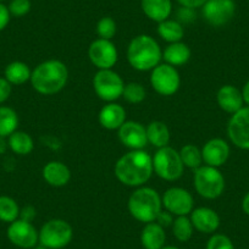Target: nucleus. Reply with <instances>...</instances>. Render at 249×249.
Returning a JSON list of instances; mask_svg holds the SVG:
<instances>
[{
  "mask_svg": "<svg viewBox=\"0 0 249 249\" xmlns=\"http://www.w3.org/2000/svg\"><path fill=\"white\" fill-rule=\"evenodd\" d=\"M227 135L232 144L243 150H249V107L232 114L227 124Z\"/></svg>",
  "mask_w": 249,
  "mask_h": 249,
  "instance_id": "nucleus-12",
  "label": "nucleus"
},
{
  "mask_svg": "<svg viewBox=\"0 0 249 249\" xmlns=\"http://www.w3.org/2000/svg\"><path fill=\"white\" fill-rule=\"evenodd\" d=\"M155 222L161 225L162 227L171 226L172 222H174V215H172L171 213L167 212V210H161V212L159 213V215L157 216Z\"/></svg>",
  "mask_w": 249,
  "mask_h": 249,
  "instance_id": "nucleus-39",
  "label": "nucleus"
},
{
  "mask_svg": "<svg viewBox=\"0 0 249 249\" xmlns=\"http://www.w3.org/2000/svg\"><path fill=\"white\" fill-rule=\"evenodd\" d=\"M8 238L14 246L22 249H33L39 242V232L32 222L18 219L8 227Z\"/></svg>",
  "mask_w": 249,
  "mask_h": 249,
  "instance_id": "nucleus-13",
  "label": "nucleus"
},
{
  "mask_svg": "<svg viewBox=\"0 0 249 249\" xmlns=\"http://www.w3.org/2000/svg\"><path fill=\"white\" fill-rule=\"evenodd\" d=\"M88 56L99 70H110L117 62V49L111 40L98 38L90 43Z\"/></svg>",
  "mask_w": 249,
  "mask_h": 249,
  "instance_id": "nucleus-14",
  "label": "nucleus"
},
{
  "mask_svg": "<svg viewBox=\"0 0 249 249\" xmlns=\"http://www.w3.org/2000/svg\"><path fill=\"white\" fill-rule=\"evenodd\" d=\"M9 147L8 141L5 140V137H0V154H4L6 152Z\"/></svg>",
  "mask_w": 249,
  "mask_h": 249,
  "instance_id": "nucleus-44",
  "label": "nucleus"
},
{
  "mask_svg": "<svg viewBox=\"0 0 249 249\" xmlns=\"http://www.w3.org/2000/svg\"><path fill=\"white\" fill-rule=\"evenodd\" d=\"M242 209L247 215H249V192L244 196L243 200H242Z\"/></svg>",
  "mask_w": 249,
  "mask_h": 249,
  "instance_id": "nucleus-43",
  "label": "nucleus"
},
{
  "mask_svg": "<svg viewBox=\"0 0 249 249\" xmlns=\"http://www.w3.org/2000/svg\"><path fill=\"white\" fill-rule=\"evenodd\" d=\"M190 219L193 227L203 233H214L220 226V216L217 213L207 207L193 209Z\"/></svg>",
  "mask_w": 249,
  "mask_h": 249,
  "instance_id": "nucleus-17",
  "label": "nucleus"
},
{
  "mask_svg": "<svg viewBox=\"0 0 249 249\" xmlns=\"http://www.w3.org/2000/svg\"><path fill=\"white\" fill-rule=\"evenodd\" d=\"M195 188L200 197L205 199H216L225 191V177L217 167L202 165L193 177Z\"/></svg>",
  "mask_w": 249,
  "mask_h": 249,
  "instance_id": "nucleus-5",
  "label": "nucleus"
},
{
  "mask_svg": "<svg viewBox=\"0 0 249 249\" xmlns=\"http://www.w3.org/2000/svg\"><path fill=\"white\" fill-rule=\"evenodd\" d=\"M204 20L214 27L227 25L236 14L234 0H208L202 6Z\"/></svg>",
  "mask_w": 249,
  "mask_h": 249,
  "instance_id": "nucleus-10",
  "label": "nucleus"
},
{
  "mask_svg": "<svg viewBox=\"0 0 249 249\" xmlns=\"http://www.w3.org/2000/svg\"><path fill=\"white\" fill-rule=\"evenodd\" d=\"M18 116L13 107H0V137L8 138L18 131Z\"/></svg>",
  "mask_w": 249,
  "mask_h": 249,
  "instance_id": "nucleus-28",
  "label": "nucleus"
},
{
  "mask_svg": "<svg viewBox=\"0 0 249 249\" xmlns=\"http://www.w3.org/2000/svg\"><path fill=\"white\" fill-rule=\"evenodd\" d=\"M73 237V230L68 221L52 219L39 231V244L49 249L65 248Z\"/></svg>",
  "mask_w": 249,
  "mask_h": 249,
  "instance_id": "nucleus-7",
  "label": "nucleus"
},
{
  "mask_svg": "<svg viewBox=\"0 0 249 249\" xmlns=\"http://www.w3.org/2000/svg\"><path fill=\"white\" fill-rule=\"evenodd\" d=\"M119 140L131 150L143 149L148 144L147 130L137 121H126L119 128Z\"/></svg>",
  "mask_w": 249,
  "mask_h": 249,
  "instance_id": "nucleus-15",
  "label": "nucleus"
},
{
  "mask_svg": "<svg viewBox=\"0 0 249 249\" xmlns=\"http://www.w3.org/2000/svg\"><path fill=\"white\" fill-rule=\"evenodd\" d=\"M179 157L184 167L197 170L203 165V155L202 150L195 144H186L179 150Z\"/></svg>",
  "mask_w": 249,
  "mask_h": 249,
  "instance_id": "nucleus-29",
  "label": "nucleus"
},
{
  "mask_svg": "<svg viewBox=\"0 0 249 249\" xmlns=\"http://www.w3.org/2000/svg\"><path fill=\"white\" fill-rule=\"evenodd\" d=\"M128 212L141 222H153L162 210L161 197L150 187H138L128 199Z\"/></svg>",
  "mask_w": 249,
  "mask_h": 249,
  "instance_id": "nucleus-4",
  "label": "nucleus"
},
{
  "mask_svg": "<svg viewBox=\"0 0 249 249\" xmlns=\"http://www.w3.org/2000/svg\"><path fill=\"white\" fill-rule=\"evenodd\" d=\"M154 172L165 181H176L182 176L184 165L182 162L179 152L171 147L159 148L153 157Z\"/></svg>",
  "mask_w": 249,
  "mask_h": 249,
  "instance_id": "nucleus-6",
  "label": "nucleus"
},
{
  "mask_svg": "<svg viewBox=\"0 0 249 249\" xmlns=\"http://www.w3.org/2000/svg\"><path fill=\"white\" fill-rule=\"evenodd\" d=\"M9 148L13 150L15 154L18 155H27L33 150L35 143H33L32 137L28 133L23 131H15L13 135L8 137Z\"/></svg>",
  "mask_w": 249,
  "mask_h": 249,
  "instance_id": "nucleus-27",
  "label": "nucleus"
},
{
  "mask_svg": "<svg viewBox=\"0 0 249 249\" xmlns=\"http://www.w3.org/2000/svg\"><path fill=\"white\" fill-rule=\"evenodd\" d=\"M36 209L33 207H31V205H27V207L23 208L22 210H20V217L18 219H22L25 220V221H28V222H32L33 220H35L36 217Z\"/></svg>",
  "mask_w": 249,
  "mask_h": 249,
  "instance_id": "nucleus-41",
  "label": "nucleus"
},
{
  "mask_svg": "<svg viewBox=\"0 0 249 249\" xmlns=\"http://www.w3.org/2000/svg\"><path fill=\"white\" fill-rule=\"evenodd\" d=\"M216 100L219 107L224 111L229 112L231 115L241 110L244 104L243 97H242V90H239L238 88L231 85L222 86L217 90Z\"/></svg>",
  "mask_w": 249,
  "mask_h": 249,
  "instance_id": "nucleus-18",
  "label": "nucleus"
},
{
  "mask_svg": "<svg viewBox=\"0 0 249 249\" xmlns=\"http://www.w3.org/2000/svg\"><path fill=\"white\" fill-rule=\"evenodd\" d=\"M177 3L183 8H190V9H198L202 8L208 0H176Z\"/></svg>",
  "mask_w": 249,
  "mask_h": 249,
  "instance_id": "nucleus-40",
  "label": "nucleus"
},
{
  "mask_svg": "<svg viewBox=\"0 0 249 249\" xmlns=\"http://www.w3.org/2000/svg\"><path fill=\"white\" fill-rule=\"evenodd\" d=\"M99 122L107 130H119L126 122V110L116 103H109L99 112Z\"/></svg>",
  "mask_w": 249,
  "mask_h": 249,
  "instance_id": "nucleus-19",
  "label": "nucleus"
},
{
  "mask_svg": "<svg viewBox=\"0 0 249 249\" xmlns=\"http://www.w3.org/2000/svg\"><path fill=\"white\" fill-rule=\"evenodd\" d=\"M196 20V11L195 9L190 8H181L177 11V21L181 23H191Z\"/></svg>",
  "mask_w": 249,
  "mask_h": 249,
  "instance_id": "nucleus-36",
  "label": "nucleus"
},
{
  "mask_svg": "<svg viewBox=\"0 0 249 249\" xmlns=\"http://www.w3.org/2000/svg\"><path fill=\"white\" fill-rule=\"evenodd\" d=\"M31 6L32 5H31L30 0H11L8 8L11 16L22 18L30 13Z\"/></svg>",
  "mask_w": 249,
  "mask_h": 249,
  "instance_id": "nucleus-35",
  "label": "nucleus"
},
{
  "mask_svg": "<svg viewBox=\"0 0 249 249\" xmlns=\"http://www.w3.org/2000/svg\"><path fill=\"white\" fill-rule=\"evenodd\" d=\"M242 97H243L244 104H247V107H249V80L247 81L246 85L243 86V89H242Z\"/></svg>",
  "mask_w": 249,
  "mask_h": 249,
  "instance_id": "nucleus-42",
  "label": "nucleus"
},
{
  "mask_svg": "<svg viewBox=\"0 0 249 249\" xmlns=\"http://www.w3.org/2000/svg\"><path fill=\"white\" fill-rule=\"evenodd\" d=\"M95 30H97L99 38L111 40V38L116 35V22H115L114 18H109V16H105V18H102L98 21Z\"/></svg>",
  "mask_w": 249,
  "mask_h": 249,
  "instance_id": "nucleus-33",
  "label": "nucleus"
},
{
  "mask_svg": "<svg viewBox=\"0 0 249 249\" xmlns=\"http://www.w3.org/2000/svg\"><path fill=\"white\" fill-rule=\"evenodd\" d=\"M31 75H32L31 69L28 68L27 64L22 61L10 62L5 68V71H4L5 78L14 86L23 85L27 81H30Z\"/></svg>",
  "mask_w": 249,
  "mask_h": 249,
  "instance_id": "nucleus-25",
  "label": "nucleus"
},
{
  "mask_svg": "<svg viewBox=\"0 0 249 249\" xmlns=\"http://www.w3.org/2000/svg\"><path fill=\"white\" fill-rule=\"evenodd\" d=\"M93 88L98 97L107 103H114L122 97L124 82L117 72L110 70H99L93 78Z\"/></svg>",
  "mask_w": 249,
  "mask_h": 249,
  "instance_id": "nucleus-8",
  "label": "nucleus"
},
{
  "mask_svg": "<svg viewBox=\"0 0 249 249\" xmlns=\"http://www.w3.org/2000/svg\"><path fill=\"white\" fill-rule=\"evenodd\" d=\"M33 249H49V248H47V247H43L39 244V246H36Z\"/></svg>",
  "mask_w": 249,
  "mask_h": 249,
  "instance_id": "nucleus-46",
  "label": "nucleus"
},
{
  "mask_svg": "<svg viewBox=\"0 0 249 249\" xmlns=\"http://www.w3.org/2000/svg\"><path fill=\"white\" fill-rule=\"evenodd\" d=\"M42 174L44 181L53 187L66 186L71 178L70 169L61 161H49Z\"/></svg>",
  "mask_w": 249,
  "mask_h": 249,
  "instance_id": "nucleus-20",
  "label": "nucleus"
},
{
  "mask_svg": "<svg viewBox=\"0 0 249 249\" xmlns=\"http://www.w3.org/2000/svg\"><path fill=\"white\" fill-rule=\"evenodd\" d=\"M13 85L5 77H0V104L5 103L10 98Z\"/></svg>",
  "mask_w": 249,
  "mask_h": 249,
  "instance_id": "nucleus-37",
  "label": "nucleus"
},
{
  "mask_svg": "<svg viewBox=\"0 0 249 249\" xmlns=\"http://www.w3.org/2000/svg\"><path fill=\"white\" fill-rule=\"evenodd\" d=\"M172 233L176 237L177 241L187 242L190 241L193 236L192 221L188 216H177L172 222Z\"/></svg>",
  "mask_w": 249,
  "mask_h": 249,
  "instance_id": "nucleus-31",
  "label": "nucleus"
},
{
  "mask_svg": "<svg viewBox=\"0 0 249 249\" xmlns=\"http://www.w3.org/2000/svg\"><path fill=\"white\" fill-rule=\"evenodd\" d=\"M150 85L160 95H174L181 85V77L175 66L169 64H159L150 73Z\"/></svg>",
  "mask_w": 249,
  "mask_h": 249,
  "instance_id": "nucleus-9",
  "label": "nucleus"
},
{
  "mask_svg": "<svg viewBox=\"0 0 249 249\" xmlns=\"http://www.w3.org/2000/svg\"><path fill=\"white\" fill-rule=\"evenodd\" d=\"M162 50L157 40L148 35L133 38L127 48V60L130 65L138 71H152L160 64Z\"/></svg>",
  "mask_w": 249,
  "mask_h": 249,
  "instance_id": "nucleus-3",
  "label": "nucleus"
},
{
  "mask_svg": "<svg viewBox=\"0 0 249 249\" xmlns=\"http://www.w3.org/2000/svg\"><path fill=\"white\" fill-rule=\"evenodd\" d=\"M158 35L162 40L167 43L181 42L184 36V28L181 22L177 20H167L159 22L158 25Z\"/></svg>",
  "mask_w": 249,
  "mask_h": 249,
  "instance_id": "nucleus-26",
  "label": "nucleus"
},
{
  "mask_svg": "<svg viewBox=\"0 0 249 249\" xmlns=\"http://www.w3.org/2000/svg\"><path fill=\"white\" fill-rule=\"evenodd\" d=\"M68 80V66L60 60L52 59L39 64L32 71L30 81L39 94L53 95L65 87Z\"/></svg>",
  "mask_w": 249,
  "mask_h": 249,
  "instance_id": "nucleus-2",
  "label": "nucleus"
},
{
  "mask_svg": "<svg viewBox=\"0 0 249 249\" xmlns=\"http://www.w3.org/2000/svg\"><path fill=\"white\" fill-rule=\"evenodd\" d=\"M166 233L158 222H148L141 233V243L144 249H161L165 246Z\"/></svg>",
  "mask_w": 249,
  "mask_h": 249,
  "instance_id": "nucleus-22",
  "label": "nucleus"
},
{
  "mask_svg": "<svg viewBox=\"0 0 249 249\" xmlns=\"http://www.w3.org/2000/svg\"><path fill=\"white\" fill-rule=\"evenodd\" d=\"M161 249H179V248H177V247H174V246H164Z\"/></svg>",
  "mask_w": 249,
  "mask_h": 249,
  "instance_id": "nucleus-45",
  "label": "nucleus"
},
{
  "mask_svg": "<svg viewBox=\"0 0 249 249\" xmlns=\"http://www.w3.org/2000/svg\"><path fill=\"white\" fill-rule=\"evenodd\" d=\"M162 207L175 216H187L195 207L192 195L181 187H171L161 198Z\"/></svg>",
  "mask_w": 249,
  "mask_h": 249,
  "instance_id": "nucleus-11",
  "label": "nucleus"
},
{
  "mask_svg": "<svg viewBox=\"0 0 249 249\" xmlns=\"http://www.w3.org/2000/svg\"><path fill=\"white\" fill-rule=\"evenodd\" d=\"M10 11L6 5H4L3 3H0V32L3 30H5L6 26L10 22Z\"/></svg>",
  "mask_w": 249,
  "mask_h": 249,
  "instance_id": "nucleus-38",
  "label": "nucleus"
},
{
  "mask_svg": "<svg viewBox=\"0 0 249 249\" xmlns=\"http://www.w3.org/2000/svg\"><path fill=\"white\" fill-rule=\"evenodd\" d=\"M148 143L154 145L155 148H164L169 145L170 142V130L166 124L161 121H153L147 127Z\"/></svg>",
  "mask_w": 249,
  "mask_h": 249,
  "instance_id": "nucleus-24",
  "label": "nucleus"
},
{
  "mask_svg": "<svg viewBox=\"0 0 249 249\" xmlns=\"http://www.w3.org/2000/svg\"><path fill=\"white\" fill-rule=\"evenodd\" d=\"M203 161L205 165L217 167L225 164L230 157V145L221 138H213L208 141L202 149Z\"/></svg>",
  "mask_w": 249,
  "mask_h": 249,
  "instance_id": "nucleus-16",
  "label": "nucleus"
},
{
  "mask_svg": "<svg viewBox=\"0 0 249 249\" xmlns=\"http://www.w3.org/2000/svg\"><path fill=\"white\" fill-rule=\"evenodd\" d=\"M114 172L124 186L142 187L154 172L153 157L143 149L131 150L117 160Z\"/></svg>",
  "mask_w": 249,
  "mask_h": 249,
  "instance_id": "nucleus-1",
  "label": "nucleus"
},
{
  "mask_svg": "<svg viewBox=\"0 0 249 249\" xmlns=\"http://www.w3.org/2000/svg\"><path fill=\"white\" fill-rule=\"evenodd\" d=\"M20 217V207L15 199L8 196H0V221L14 222Z\"/></svg>",
  "mask_w": 249,
  "mask_h": 249,
  "instance_id": "nucleus-30",
  "label": "nucleus"
},
{
  "mask_svg": "<svg viewBox=\"0 0 249 249\" xmlns=\"http://www.w3.org/2000/svg\"><path fill=\"white\" fill-rule=\"evenodd\" d=\"M191 49L182 42L170 43L162 52V59L171 66H182L191 59Z\"/></svg>",
  "mask_w": 249,
  "mask_h": 249,
  "instance_id": "nucleus-23",
  "label": "nucleus"
},
{
  "mask_svg": "<svg viewBox=\"0 0 249 249\" xmlns=\"http://www.w3.org/2000/svg\"><path fill=\"white\" fill-rule=\"evenodd\" d=\"M141 8L144 15L154 22L167 20L172 13L171 0H141Z\"/></svg>",
  "mask_w": 249,
  "mask_h": 249,
  "instance_id": "nucleus-21",
  "label": "nucleus"
},
{
  "mask_svg": "<svg viewBox=\"0 0 249 249\" xmlns=\"http://www.w3.org/2000/svg\"><path fill=\"white\" fill-rule=\"evenodd\" d=\"M207 249H234L231 239L222 233L213 234L207 243Z\"/></svg>",
  "mask_w": 249,
  "mask_h": 249,
  "instance_id": "nucleus-34",
  "label": "nucleus"
},
{
  "mask_svg": "<svg viewBox=\"0 0 249 249\" xmlns=\"http://www.w3.org/2000/svg\"><path fill=\"white\" fill-rule=\"evenodd\" d=\"M145 95H147V93H145L144 87L141 83L130 82L124 85L122 97L131 104H140L145 99Z\"/></svg>",
  "mask_w": 249,
  "mask_h": 249,
  "instance_id": "nucleus-32",
  "label": "nucleus"
},
{
  "mask_svg": "<svg viewBox=\"0 0 249 249\" xmlns=\"http://www.w3.org/2000/svg\"><path fill=\"white\" fill-rule=\"evenodd\" d=\"M3 1H4V0H0V3H3Z\"/></svg>",
  "mask_w": 249,
  "mask_h": 249,
  "instance_id": "nucleus-47",
  "label": "nucleus"
}]
</instances>
